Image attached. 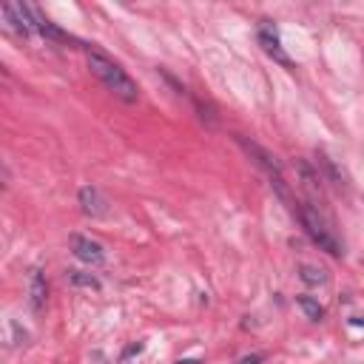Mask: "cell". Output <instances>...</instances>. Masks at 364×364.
<instances>
[{
  "instance_id": "cell-2",
  "label": "cell",
  "mask_w": 364,
  "mask_h": 364,
  "mask_svg": "<svg viewBox=\"0 0 364 364\" xmlns=\"http://www.w3.org/2000/svg\"><path fill=\"white\" fill-rule=\"evenodd\" d=\"M299 219H301V228H304V233L318 245V250H327L330 256H341V245H338V239H336V233L327 228V222L318 216V210L316 208H310V205H299Z\"/></svg>"
},
{
  "instance_id": "cell-5",
  "label": "cell",
  "mask_w": 364,
  "mask_h": 364,
  "mask_svg": "<svg viewBox=\"0 0 364 364\" xmlns=\"http://www.w3.org/2000/svg\"><path fill=\"white\" fill-rule=\"evenodd\" d=\"M71 253L80 259V262H85V264H91V267H102L105 264V247L97 242V239H88V236H80V233H74L71 236Z\"/></svg>"
},
{
  "instance_id": "cell-9",
  "label": "cell",
  "mask_w": 364,
  "mask_h": 364,
  "mask_svg": "<svg viewBox=\"0 0 364 364\" xmlns=\"http://www.w3.org/2000/svg\"><path fill=\"white\" fill-rule=\"evenodd\" d=\"M68 284H71V287L100 290V279H97L94 273H82V270H68Z\"/></svg>"
},
{
  "instance_id": "cell-1",
  "label": "cell",
  "mask_w": 364,
  "mask_h": 364,
  "mask_svg": "<svg viewBox=\"0 0 364 364\" xmlns=\"http://www.w3.org/2000/svg\"><path fill=\"white\" fill-rule=\"evenodd\" d=\"M85 60H88L91 74H94L117 100H122V102H128V105H134V102L139 100L136 82L131 80V74H128L114 57H108V54L100 51L97 46H85Z\"/></svg>"
},
{
  "instance_id": "cell-11",
  "label": "cell",
  "mask_w": 364,
  "mask_h": 364,
  "mask_svg": "<svg viewBox=\"0 0 364 364\" xmlns=\"http://www.w3.org/2000/svg\"><path fill=\"white\" fill-rule=\"evenodd\" d=\"M262 361H264V355H262V353H253V355L239 358V364H262Z\"/></svg>"
},
{
  "instance_id": "cell-3",
  "label": "cell",
  "mask_w": 364,
  "mask_h": 364,
  "mask_svg": "<svg viewBox=\"0 0 364 364\" xmlns=\"http://www.w3.org/2000/svg\"><path fill=\"white\" fill-rule=\"evenodd\" d=\"M236 139H239V145H242V148H245V151L253 156V162H256V165H259V168H262V171L270 176V182H273V188L279 191V196H282L284 202H290V193H287V182H284V173H282V168L276 165V159H273V156H270V154H267L262 145H256V142H247L245 136H236Z\"/></svg>"
},
{
  "instance_id": "cell-4",
  "label": "cell",
  "mask_w": 364,
  "mask_h": 364,
  "mask_svg": "<svg viewBox=\"0 0 364 364\" xmlns=\"http://www.w3.org/2000/svg\"><path fill=\"white\" fill-rule=\"evenodd\" d=\"M256 34H259V43H262L264 54H270V57H273L279 65L293 68V60L287 57V51H284V46H282V37H279V31H276V26H273L270 20H259Z\"/></svg>"
},
{
  "instance_id": "cell-8",
  "label": "cell",
  "mask_w": 364,
  "mask_h": 364,
  "mask_svg": "<svg viewBox=\"0 0 364 364\" xmlns=\"http://www.w3.org/2000/svg\"><path fill=\"white\" fill-rule=\"evenodd\" d=\"M299 279L304 284H327V273L316 264H299Z\"/></svg>"
},
{
  "instance_id": "cell-6",
  "label": "cell",
  "mask_w": 364,
  "mask_h": 364,
  "mask_svg": "<svg viewBox=\"0 0 364 364\" xmlns=\"http://www.w3.org/2000/svg\"><path fill=\"white\" fill-rule=\"evenodd\" d=\"M77 202H80V208H82V213L85 216H105L108 213V199H105V193L97 188V185H82L80 188V193H77Z\"/></svg>"
},
{
  "instance_id": "cell-7",
  "label": "cell",
  "mask_w": 364,
  "mask_h": 364,
  "mask_svg": "<svg viewBox=\"0 0 364 364\" xmlns=\"http://www.w3.org/2000/svg\"><path fill=\"white\" fill-rule=\"evenodd\" d=\"M46 293H48V287H46V276H43L40 267H34V270L28 273V304H31V310H43V304H46Z\"/></svg>"
},
{
  "instance_id": "cell-10",
  "label": "cell",
  "mask_w": 364,
  "mask_h": 364,
  "mask_svg": "<svg viewBox=\"0 0 364 364\" xmlns=\"http://www.w3.org/2000/svg\"><path fill=\"white\" fill-rule=\"evenodd\" d=\"M296 304L307 313L310 321H321V318H324V307H321L316 299H310V296H296Z\"/></svg>"
}]
</instances>
